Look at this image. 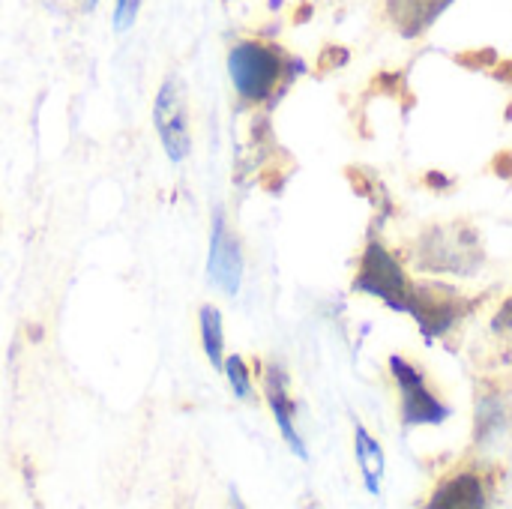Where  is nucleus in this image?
I'll list each match as a JSON object with an SVG mask.
<instances>
[{
  "label": "nucleus",
  "instance_id": "obj_1",
  "mask_svg": "<svg viewBox=\"0 0 512 509\" xmlns=\"http://www.w3.org/2000/svg\"><path fill=\"white\" fill-rule=\"evenodd\" d=\"M285 60L273 45L237 42L228 54V75L234 90L249 102H264L282 81Z\"/></svg>",
  "mask_w": 512,
  "mask_h": 509
},
{
  "label": "nucleus",
  "instance_id": "obj_2",
  "mask_svg": "<svg viewBox=\"0 0 512 509\" xmlns=\"http://www.w3.org/2000/svg\"><path fill=\"white\" fill-rule=\"evenodd\" d=\"M153 123L168 159L183 162L192 153V135H189V111H186V93L180 78H165V84L159 87L153 102Z\"/></svg>",
  "mask_w": 512,
  "mask_h": 509
},
{
  "label": "nucleus",
  "instance_id": "obj_3",
  "mask_svg": "<svg viewBox=\"0 0 512 509\" xmlns=\"http://www.w3.org/2000/svg\"><path fill=\"white\" fill-rule=\"evenodd\" d=\"M492 492H495L492 471H486V468H474V465H465V468H453V471L441 480V486L435 489L432 507L435 509L489 507Z\"/></svg>",
  "mask_w": 512,
  "mask_h": 509
},
{
  "label": "nucleus",
  "instance_id": "obj_4",
  "mask_svg": "<svg viewBox=\"0 0 512 509\" xmlns=\"http://www.w3.org/2000/svg\"><path fill=\"white\" fill-rule=\"evenodd\" d=\"M207 276L216 288H222L225 294H237L240 291V279H243V255H240V243L231 234L225 213L219 210L213 216V234H210V258H207Z\"/></svg>",
  "mask_w": 512,
  "mask_h": 509
},
{
  "label": "nucleus",
  "instance_id": "obj_5",
  "mask_svg": "<svg viewBox=\"0 0 512 509\" xmlns=\"http://www.w3.org/2000/svg\"><path fill=\"white\" fill-rule=\"evenodd\" d=\"M357 288L384 297L390 306H399V309L408 306V282H405V273L390 258V252H384L378 243H372L366 249L363 270L357 276Z\"/></svg>",
  "mask_w": 512,
  "mask_h": 509
},
{
  "label": "nucleus",
  "instance_id": "obj_6",
  "mask_svg": "<svg viewBox=\"0 0 512 509\" xmlns=\"http://www.w3.org/2000/svg\"><path fill=\"white\" fill-rule=\"evenodd\" d=\"M390 369L402 387V417L408 426H417V423H438L447 417V408L429 393V387L423 384V375L417 369H411L402 357H393L390 360Z\"/></svg>",
  "mask_w": 512,
  "mask_h": 509
},
{
  "label": "nucleus",
  "instance_id": "obj_7",
  "mask_svg": "<svg viewBox=\"0 0 512 509\" xmlns=\"http://www.w3.org/2000/svg\"><path fill=\"white\" fill-rule=\"evenodd\" d=\"M453 0H387V12L396 24V30L402 36H417L420 30H426L441 9H447Z\"/></svg>",
  "mask_w": 512,
  "mask_h": 509
},
{
  "label": "nucleus",
  "instance_id": "obj_8",
  "mask_svg": "<svg viewBox=\"0 0 512 509\" xmlns=\"http://www.w3.org/2000/svg\"><path fill=\"white\" fill-rule=\"evenodd\" d=\"M267 396H270V408H273L276 423H279L282 435L288 438L291 450H294L297 456H306V453H303V441L297 438L294 423H291V408H288V396H285V381H282V375H279L276 369L267 375Z\"/></svg>",
  "mask_w": 512,
  "mask_h": 509
},
{
  "label": "nucleus",
  "instance_id": "obj_9",
  "mask_svg": "<svg viewBox=\"0 0 512 509\" xmlns=\"http://www.w3.org/2000/svg\"><path fill=\"white\" fill-rule=\"evenodd\" d=\"M198 324H201V345H204V354L207 360L222 369L225 366V333H222V312L213 309V306H201V315H198Z\"/></svg>",
  "mask_w": 512,
  "mask_h": 509
},
{
  "label": "nucleus",
  "instance_id": "obj_10",
  "mask_svg": "<svg viewBox=\"0 0 512 509\" xmlns=\"http://www.w3.org/2000/svg\"><path fill=\"white\" fill-rule=\"evenodd\" d=\"M489 342L492 351L512 366V297H507L498 309V315L489 324Z\"/></svg>",
  "mask_w": 512,
  "mask_h": 509
},
{
  "label": "nucleus",
  "instance_id": "obj_11",
  "mask_svg": "<svg viewBox=\"0 0 512 509\" xmlns=\"http://www.w3.org/2000/svg\"><path fill=\"white\" fill-rule=\"evenodd\" d=\"M357 453H360V462H363V468H366V477H369V489L372 492H378V477H381V468H384V462H381V453H378V444L363 432V429H357Z\"/></svg>",
  "mask_w": 512,
  "mask_h": 509
},
{
  "label": "nucleus",
  "instance_id": "obj_12",
  "mask_svg": "<svg viewBox=\"0 0 512 509\" xmlns=\"http://www.w3.org/2000/svg\"><path fill=\"white\" fill-rule=\"evenodd\" d=\"M222 369H225V375H228V381H231L234 396H237V399H243V402H249V399H252V381H249V369H246V363H243L240 357H231Z\"/></svg>",
  "mask_w": 512,
  "mask_h": 509
},
{
  "label": "nucleus",
  "instance_id": "obj_13",
  "mask_svg": "<svg viewBox=\"0 0 512 509\" xmlns=\"http://www.w3.org/2000/svg\"><path fill=\"white\" fill-rule=\"evenodd\" d=\"M138 9H141V0H117L114 3V30H129Z\"/></svg>",
  "mask_w": 512,
  "mask_h": 509
},
{
  "label": "nucleus",
  "instance_id": "obj_14",
  "mask_svg": "<svg viewBox=\"0 0 512 509\" xmlns=\"http://www.w3.org/2000/svg\"><path fill=\"white\" fill-rule=\"evenodd\" d=\"M87 3H93V0H87Z\"/></svg>",
  "mask_w": 512,
  "mask_h": 509
}]
</instances>
